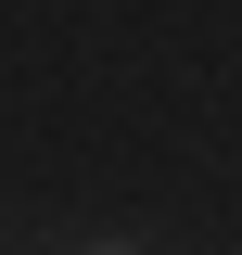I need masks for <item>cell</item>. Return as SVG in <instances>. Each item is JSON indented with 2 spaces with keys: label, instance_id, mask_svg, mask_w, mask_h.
Wrapping results in <instances>:
<instances>
[{
  "label": "cell",
  "instance_id": "1",
  "mask_svg": "<svg viewBox=\"0 0 242 255\" xmlns=\"http://www.w3.org/2000/svg\"><path fill=\"white\" fill-rule=\"evenodd\" d=\"M90 255H127V243H90Z\"/></svg>",
  "mask_w": 242,
  "mask_h": 255
}]
</instances>
